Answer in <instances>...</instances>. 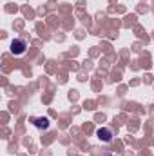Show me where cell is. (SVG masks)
<instances>
[{"mask_svg": "<svg viewBox=\"0 0 154 156\" xmlns=\"http://www.w3.org/2000/svg\"><path fill=\"white\" fill-rule=\"evenodd\" d=\"M26 49H27V42H26V40L16 38V40L11 42V53H13V55H16V56H18V55H24Z\"/></svg>", "mask_w": 154, "mask_h": 156, "instance_id": "obj_1", "label": "cell"}, {"mask_svg": "<svg viewBox=\"0 0 154 156\" xmlns=\"http://www.w3.org/2000/svg\"><path fill=\"white\" fill-rule=\"evenodd\" d=\"M96 136H98L102 142H111V140H113L111 129H98V131H96Z\"/></svg>", "mask_w": 154, "mask_h": 156, "instance_id": "obj_2", "label": "cell"}, {"mask_svg": "<svg viewBox=\"0 0 154 156\" xmlns=\"http://www.w3.org/2000/svg\"><path fill=\"white\" fill-rule=\"evenodd\" d=\"M35 125H37L38 129H47V127H49V120H47V118H37V120H35Z\"/></svg>", "mask_w": 154, "mask_h": 156, "instance_id": "obj_3", "label": "cell"}]
</instances>
